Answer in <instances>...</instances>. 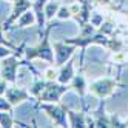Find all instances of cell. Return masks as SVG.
Listing matches in <instances>:
<instances>
[{
  "instance_id": "9c48e42d",
  "label": "cell",
  "mask_w": 128,
  "mask_h": 128,
  "mask_svg": "<svg viewBox=\"0 0 128 128\" xmlns=\"http://www.w3.org/2000/svg\"><path fill=\"white\" fill-rule=\"evenodd\" d=\"M45 5H46V0H36L32 3V11L36 14V19H37V25L40 28V32L45 26Z\"/></svg>"
},
{
  "instance_id": "7402d4cb",
  "label": "cell",
  "mask_w": 128,
  "mask_h": 128,
  "mask_svg": "<svg viewBox=\"0 0 128 128\" xmlns=\"http://www.w3.org/2000/svg\"><path fill=\"white\" fill-rule=\"evenodd\" d=\"M8 2H14V0H8Z\"/></svg>"
},
{
  "instance_id": "ba28073f",
  "label": "cell",
  "mask_w": 128,
  "mask_h": 128,
  "mask_svg": "<svg viewBox=\"0 0 128 128\" xmlns=\"http://www.w3.org/2000/svg\"><path fill=\"white\" fill-rule=\"evenodd\" d=\"M74 77V62L70 60L65 66H62V70L59 71V76H57V82L63 85H68L70 82Z\"/></svg>"
},
{
  "instance_id": "e0dca14e",
  "label": "cell",
  "mask_w": 128,
  "mask_h": 128,
  "mask_svg": "<svg viewBox=\"0 0 128 128\" xmlns=\"http://www.w3.org/2000/svg\"><path fill=\"white\" fill-rule=\"evenodd\" d=\"M11 110H12L11 102L8 99H5V97L0 96V111H11Z\"/></svg>"
},
{
  "instance_id": "4fadbf2b",
  "label": "cell",
  "mask_w": 128,
  "mask_h": 128,
  "mask_svg": "<svg viewBox=\"0 0 128 128\" xmlns=\"http://www.w3.org/2000/svg\"><path fill=\"white\" fill-rule=\"evenodd\" d=\"M71 86L82 96V94H84V90H85V79L82 76H74L72 80H71Z\"/></svg>"
},
{
  "instance_id": "ac0fdd59",
  "label": "cell",
  "mask_w": 128,
  "mask_h": 128,
  "mask_svg": "<svg viewBox=\"0 0 128 128\" xmlns=\"http://www.w3.org/2000/svg\"><path fill=\"white\" fill-rule=\"evenodd\" d=\"M12 48H8L5 45H0V59H5L8 56H12Z\"/></svg>"
},
{
  "instance_id": "d6986e66",
  "label": "cell",
  "mask_w": 128,
  "mask_h": 128,
  "mask_svg": "<svg viewBox=\"0 0 128 128\" xmlns=\"http://www.w3.org/2000/svg\"><path fill=\"white\" fill-rule=\"evenodd\" d=\"M45 76H46V79H48V80H51V82H52V80H57L59 72H57V71H54L52 68H48L46 71H45Z\"/></svg>"
},
{
  "instance_id": "8fae6325",
  "label": "cell",
  "mask_w": 128,
  "mask_h": 128,
  "mask_svg": "<svg viewBox=\"0 0 128 128\" xmlns=\"http://www.w3.org/2000/svg\"><path fill=\"white\" fill-rule=\"evenodd\" d=\"M36 22H37V19H36L34 11H32V12H30V10H28L26 12H23V14L20 16L19 22H17V26H20V28H25V26L32 25V23H36Z\"/></svg>"
},
{
  "instance_id": "2e32d148",
  "label": "cell",
  "mask_w": 128,
  "mask_h": 128,
  "mask_svg": "<svg viewBox=\"0 0 128 128\" xmlns=\"http://www.w3.org/2000/svg\"><path fill=\"white\" fill-rule=\"evenodd\" d=\"M72 16V11H71V8H66V6H60V10L57 12V17L59 19H70V17Z\"/></svg>"
},
{
  "instance_id": "30bf717a",
  "label": "cell",
  "mask_w": 128,
  "mask_h": 128,
  "mask_svg": "<svg viewBox=\"0 0 128 128\" xmlns=\"http://www.w3.org/2000/svg\"><path fill=\"white\" fill-rule=\"evenodd\" d=\"M110 86H111V84H110V82H106V80H99V82H96V84L91 85L90 90L93 91L96 96L104 97V96H106V94L110 93Z\"/></svg>"
},
{
  "instance_id": "3957f363",
  "label": "cell",
  "mask_w": 128,
  "mask_h": 128,
  "mask_svg": "<svg viewBox=\"0 0 128 128\" xmlns=\"http://www.w3.org/2000/svg\"><path fill=\"white\" fill-rule=\"evenodd\" d=\"M20 63L22 62L17 60V57H11V56L5 57L2 62V77H3V80H6L8 84H16L17 68L20 66Z\"/></svg>"
},
{
  "instance_id": "5bb4252c",
  "label": "cell",
  "mask_w": 128,
  "mask_h": 128,
  "mask_svg": "<svg viewBox=\"0 0 128 128\" xmlns=\"http://www.w3.org/2000/svg\"><path fill=\"white\" fill-rule=\"evenodd\" d=\"M11 111H0V126H6L10 128L14 125V120H12V116L10 114Z\"/></svg>"
},
{
  "instance_id": "52a82bcc",
  "label": "cell",
  "mask_w": 128,
  "mask_h": 128,
  "mask_svg": "<svg viewBox=\"0 0 128 128\" xmlns=\"http://www.w3.org/2000/svg\"><path fill=\"white\" fill-rule=\"evenodd\" d=\"M5 94H6V99L11 102L12 106L19 105V104H22V102H25V100L30 99V93H28V91H25L22 88H16V86L8 88Z\"/></svg>"
},
{
  "instance_id": "277c9868",
  "label": "cell",
  "mask_w": 128,
  "mask_h": 128,
  "mask_svg": "<svg viewBox=\"0 0 128 128\" xmlns=\"http://www.w3.org/2000/svg\"><path fill=\"white\" fill-rule=\"evenodd\" d=\"M40 108L45 110L46 114L59 126H68V122H66V110L65 108H60V106L54 105L51 102H43V104H40Z\"/></svg>"
},
{
  "instance_id": "44dd1931",
  "label": "cell",
  "mask_w": 128,
  "mask_h": 128,
  "mask_svg": "<svg viewBox=\"0 0 128 128\" xmlns=\"http://www.w3.org/2000/svg\"><path fill=\"white\" fill-rule=\"evenodd\" d=\"M8 82L6 80H2V82H0V96H3L5 93H6V90H8Z\"/></svg>"
},
{
  "instance_id": "9a60e30c",
  "label": "cell",
  "mask_w": 128,
  "mask_h": 128,
  "mask_svg": "<svg viewBox=\"0 0 128 128\" xmlns=\"http://www.w3.org/2000/svg\"><path fill=\"white\" fill-rule=\"evenodd\" d=\"M45 86H46V84H45V82H36V84H34V86L31 88V94L39 97V96L42 94V91L45 90Z\"/></svg>"
},
{
  "instance_id": "7a4b0ae2",
  "label": "cell",
  "mask_w": 128,
  "mask_h": 128,
  "mask_svg": "<svg viewBox=\"0 0 128 128\" xmlns=\"http://www.w3.org/2000/svg\"><path fill=\"white\" fill-rule=\"evenodd\" d=\"M68 88L66 85L63 84H46L45 90L42 91V94L39 96L40 102H51V104H56L60 100V97L63 96Z\"/></svg>"
},
{
  "instance_id": "5b68a950",
  "label": "cell",
  "mask_w": 128,
  "mask_h": 128,
  "mask_svg": "<svg viewBox=\"0 0 128 128\" xmlns=\"http://www.w3.org/2000/svg\"><path fill=\"white\" fill-rule=\"evenodd\" d=\"M30 8H32V3L30 2V0H14L12 12H11V16H10V19H8V20L3 23V30H10L11 25H12L14 22L19 20L20 16H22L23 12H26Z\"/></svg>"
},
{
  "instance_id": "ffe728a7",
  "label": "cell",
  "mask_w": 128,
  "mask_h": 128,
  "mask_svg": "<svg viewBox=\"0 0 128 128\" xmlns=\"http://www.w3.org/2000/svg\"><path fill=\"white\" fill-rule=\"evenodd\" d=\"M0 45H5V46H8V48H12V50H16L12 45L8 42L5 37H3V26H0Z\"/></svg>"
},
{
  "instance_id": "7c38bea8",
  "label": "cell",
  "mask_w": 128,
  "mask_h": 128,
  "mask_svg": "<svg viewBox=\"0 0 128 128\" xmlns=\"http://www.w3.org/2000/svg\"><path fill=\"white\" fill-rule=\"evenodd\" d=\"M60 6L62 5L59 2H50V3H46V5H45V17H46L48 20L54 19V16H57Z\"/></svg>"
},
{
  "instance_id": "6da1fadb",
  "label": "cell",
  "mask_w": 128,
  "mask_h": 128,
  "mask_svg": "<svg viewBox=\"0 0 128 128\" xmlns=\"http://www.w3.org/2000/svg\"><path fill=\"white\" fill-rule=\"evenodd\" d=\"M50 31H51V26H48V30L46 32H45V37L42 40V43L39 45V46H36V48H28L25 51V56L26 59H42V60H46L50 63H54V51L51 48V45H50Z\"/></svg>"
},
{
  "instance_id": "8992f818",
  "label": "cell",
  "mask_w": 128,
  "mask_h": 128,
  "mask_svg": "<svg viewBox=\"0 0 128 128\" xmlns=\"http://www.w3.org/2000/svg\"><path fill=\"white\" fill-rule=\"evenodd\" d=\"M76 51V46L72 45V46H66V43H54V54H56V59H54V62H56L57 66H62L63 63H65L72 54H74Z\"/></svg>"
}]
</instances>
